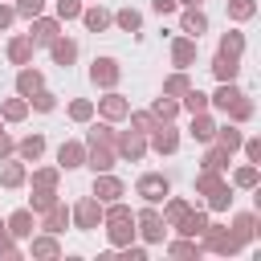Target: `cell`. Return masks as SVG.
<instances>
[{"label":"cell","instance_id":"35","mask_svg":"<svg viewBox=\"0 0 261 261\" xmlns=\"http://www.w3.org/2000/svg\"><path fill=\"white\" fill-rule=\"evenodd\" d=\"M163 253H167V257H204V249H200V241H196V237L163 241Z\"/></svg>","mask_w":261,"mask_h":261},{"label":"cell","instance_id":"58","mask_svg":"<svg viewBox=\"0 0 261 261\" xmlns=\"http://www.w3.org/2000/svg\"><path fill=\"white\" fill-rule=\"evenodd\" d=\"M12 151H16V139H12V135H8L4 126H0V159H8Z\"/></svg>","mask_w":261,"mask_h":261},{"label":"cell","instance_id":"15","mask_svg":"<svg viewBox=\"0 0 261 261\" xmlns=\"http://www.w3.org/2000/svg\"><path fill=\"white\" fill-rule=\"evenodd\" d=\"M4 224H8V237H12V241H29V237L37 232V212L24 204V208L8 212V216H4Z\"/></svg>","mask_w":261,"mask_h":261},{"label":"cell","instance_id":"23","mask_svg":"<svg viewBox=\"0 0 261 261\" xmlns=\"http://www.w3.org/2000/svg\"><path fill=\"white\" fill-rule=\"evenodd\" d=\"M45 147H49V143H45V135H41V130H33V135H24V139H16V151H12V155H16L20 163H41V155H45Z\"/></svg>","mask_w":261,"mask_h":261},{"label":"cell","instance_id":"10","mask_svg":"<svg viewBox=\"0 0 261 261\" xmlns=\"http://www.w3.org/2000/svg\"><path fill=\"white\" fill-rule=\"evenodd\" d=\"M90 196L102 200V204H114L126 196V184L114 175V171H94V184H90Z\"/></svg>","mask_w":261,"mask_h":261},{"label":"cell","instance_id":"17","mask_svg":"<svg viewBox=\"0 0 261 261\" xmlns=\"http://www.w3.org/2000/svg\"><path fill=\"white\" fill-rule=\"evenodd\" d=\"M24 184H29V163H20L16 155L0 159V188H4V192H16V188H24Z\"/></svg>","mask_w":261,"mask_h":261},{"label":"cell","instance_id":"13","mask_svg":"<svg viewBox=\"0 0 261 261\" xmlns=\"http://www.w3.org/2000/svg\"><path fill=\"white\" fill-rule=\"evenodd\" d=\"M61 253H65V249H61V237L41 232V228L29 237V257H33V261H57Z\"/></svg>","mask_w":261,"mask_h":261},{"label":"cell","instance_id":"27","mask_svg":"<svg viewBox=\"0 0 261 261\" xmlns=\"http://www.w3.org/2000/svg\"><path fill=\"white\" fill-rule=\"evenodd\" d=\"M90 33H106L110 24H114V12L110 8H102V4H90V8H82V16H77Z\"/></svg>","mask_w":261,"mask_h":261},{"label":"cell","instance_id":"44","mask_svg":"<svg viewBox=\"0 0 261 261\" xmlns=\"http://www.w3.org/2000/svg\"><path fill=\"white\" fill-rule=\"evenodd\" d=\"M224 8H228V20L232 24H245V20L257 16V0H224Z\"/></svg>","mask_w":261,"mask_h":261},{"label":"cell","instance_id":"18","mask_svg":"<svg viewBox=\"0 0 261 261\" xmlns=\"http://www.w3.org/2000/svg\"><path fill=\"white\" fill-rule=\"evenodd\" d=\"M37 228H41V232H53V237H61L65 228H73V224H69V204H61V200H57L49 212H41V216H37Z\"/></svg>","mask_w":261,"mask_h":261},{"label":"cell","instance_id":"50","mask_svg":"<svg viewBox=\"0 0 261 261\" xmlns=\"http://www.w3.org/2000/svg\"><path fill=\"white\" fill-rule=\"evenodd\" d=\"M126 122H130V130H139V135H151V130H155V114H151V110H135V106H130Z\"/></svg>","mask_w":261,"mask_h":261},{"label":"cell","instance_id":"56","mask_svg":"<svg viewBox=\"0 0 261 261\" xmlns=\"http://www.w3.org/2000/svg\"><path fill=\"white\" fill-rule=\"evenodd\" d=\"M151 12L155 16H175L179 12V0H151Z\"/></svg>","mask_w":261,"mask_h":261},{"label":"cell","instance_id":"33","mask_svg":"<svg viewBox=\"0 0 261 261\" xmlns=\"http://www.w3.org/2000/svg\"><path fill=\"white\" fill-rule=\"evenodd\" d=\"M228 184L241 188V192H257V184H261V167H257V163H241V167L232 171Z\"/></svg>","mask_w":261,"mask_h":261},{"label":"cell","instance_id":"7","mask_svg":"<svg viewBox=\"0 0 261 261\" xmlns=\"http://www.w3.org/2000/svg\"><path fill=\"white\" fill-rule=\"evenodd\" d=\"M94 114L106 118V122H122V118L130 114V98L118 94V90H102V98L94 102Z\"/></svg>","mask_w":261,"mask_h":261},{"label":"cell","instance_id":"16","mask_svg":"<svg viewBox=\"0 0 261 261\" xmlns=\"http://www.w3.org/2000/svg\"><path fill=\"white\" fill-rule=\"evenodd\" d=\"M228 228L237 232V241H241L245 249H249V245H253V241L261 237V220H257V212H253V208H249V212H232Z\"/></svg>","mask_w":261,"mask_h":261},{"label":"cell","instance_id":"20","mask_svg":"<svg viewBox=\"0 0 261 261\" xmlns=\"http://www.w3.org/2000/svg\"><path fill=\"white\" fill-rule=\"evenodd\" d=\"M77 53H82V49H77V41H73V37H65V33H61L57 41H49V61H53L57 69H69V65L77 61Z\"/></svg>","mask_w":261,"mask_h":261},{"label":"cell","instance_id":"19","mask_svg":"<svg viewBox=\"0 0 261 261\" xmlns=\"http://www.w3.org/2000/svg\"><path fill=\"white\" fill-rule=\"evenodd\" d=\"M179 33H188V37H196V41L208 33V12H204V4L179 8Z\"/></svg>","mask_w":261,"mask_h":261},{"label":"cell","instance_id":"9","mask_svg":"<svg viewBox=\"0 0 261 261\" xmlns=\"http://www.w3.org/2000/svg\"><path fill=\"white\" fill-rule=\"evenodd\" d=\"M114 155L126 159V163H143V159H147V135H139V130H118V135H114Z\"/></svg>","mask_w":261,"mask_h":261},{"label":"cell","instance_id":"53","mask_svg":"<svg viewBox=\"0 0 261 261\" xmlns=\"http://www.w3.org/2000/svg\"><path fill=\"white\" fill-rule=\"evenodd\" d=\"M241 151H245V163H261V139L257 135H245L241 139Z\"/></svg>","mask_w":261,"mask_h":261},{"label":"cell","instance_id":"32","mask_svg":"<svg viewBox=\"0 0 261 261\" xmlns=\"http://www.w3.org/2000/svg\"><path fill=\"white\" fill-rule=\"evenodd\" d=\"M228 163H232V155H228L224 147H216V143H204L200 167H208V171H228Z\"/></svg>","mask_w":261,"mask_h":261},{"label":"cell","instance_id":"41","mask_svg":"<svg viewBox=\"0 0 261 261\" xmlns=\"http://www.w3.org/2000/svg\"><path fill=\"white\" fill-rule=\"evenodd\" d=\"M29 184H33V188H57V184H61V167H57V163H41V167H33Z\"/></svg>","mask_w":261,"mask_h":261},{"label":"cell","instance_id":"12","mask_svg":"<svg viewBox=\"0 0 261 261\" xmlns=\"http://www.w3.org/2000/svg\"><path fill=\"white\" fill-rule=\"evenodd\" d=\"M171 65L175 69H192L196 65V57H200V41L196 37H188V33H179V37H171Z\"/></svg>","mask_w":261,"mask_h":261},{"label":"cell","instance_id":"30","mask_svg":"<svg viewBox=\"0 0 261 261\" xmlns=\"http://www.w3.org/2000/svg\"><path fill=\"white\" fill-rule=\"evenodd\" d=\"M232 200H237V188H232V184L224 179V184H220L216 192H208V196H204V208L220 216V212H228V208H232Z\"/></svg>","mask_w":261,"mask_h":261},{"label":"cell","instance_id":"39","mask_svg":"<svg viewBox=\"0 0 261 261\" xmlns=\"http://www.w3.org/2000/svg\"><path fill=\"white\" fill-rule=\"evenodd\" d=\"M114 24H118L122 33H130V37H139V33H143V12L126 4V8H118V12H114Z\"/></svg>","mask_w":261,"mask_h":261},{"label":"cell","instance_id":"5","mask_svg":"<svg viewBox=\"0 0 261 261\" xmlns=\"http://www.w3.org/2000/svg\"><path fill=\"white\" fill-rule=\"evenodd\" d=\"M167 192H171V179H167L163 171H143V175L135 179V196H139L143 204H163Z\"/></svg>","mask_w":261,"mask_h":261},{"label":"cell","instance_id":"28","mask_svg":"<svg viewBox=\"0 0 261 261\" xmlns=\"http://www.w3.org/2000/svg\"><path fill=\"white\" fill-rule=\"evenodd\" d=\"M241 139H245V130H241L237 122H216V135H212L216 147H224L228 155H237V151H241Z\"/></svg>","mask_w":261,"mask_h":261},{"label":"cell","instance_id":"43","mask_svg":"<svg viewBox=\"0 0 261 261\" xmlns=\"http://www.w3.org/2000/svg\"><path fill=\"white\" fill-rule=\"evenodd\" d=\"M86 126H90V130H86V143H110V147H114V135H118V130H114V122H106V118H98V122H94V118H90Z\"/></svg>","mask_w":261,"mask_h":261},{"label":"cell","instance_id":"54","mask_svg":"<svg viewBox=\"0 0 261 261\" xmlns=\"http://www.w3.org/2000/svg\"><path fill=\"white\" fill-rule=\"evenodd\" d=\"M114 253H118L122 261H147V245H143V241H139V245L130 241V245H122V249H114Z\"/></svg>","mask_w":261,"mask_h":261},{"label":"cell","instance_id":"46","mask_svg":"<svg viewBox=\"0 0 261 261\" xmlns=\"http://www.w3.org/2000/svg\"><path fill=\"white\" fill-rule=\"evenodd\" d=\"M65 114H69V122H77V126H86V122L94 118V98H73V102L65 106Z\"/></svg>","mask_w":261,"mask_h":261},{"label":"cell","instance_id":"51","mask_svg":"<svg viewBox=\"0 0 261 261\" xmlns=\"http://www.w3.org/2000/svg\"><path fill=\"white\" fill-rule=\"evenodd\" d=\"M82 8H86L82 0H53V16H57L61 24H65V20H77V16H82Z\"/></svg>","mask_w":261,"mask_h":261},{"label":"cell","instance_id":"57","mask_svg":"<svg viewBox=\"0 0 261 261\" xmlns=\"http://www.w3.org/2000/svg\"><path fill=\"white\" fill-rule=\"evenodd\" d=\"M12 20H16V8H12L8 0H0V33H8V29H12Z\"/></svg>","mask_w":261,"mask_h":261},{"label":"cell","instance_id":"4","mask_svg":"<svg viewBox=\"0 0 261 261\" xmlns=\"http://www.w3.org/2000/svg\"><path fill=\"white\" fill-rule=\"evenodd\" d=\"M102 200H94V196H82L77 204H69V224L77 228V232H94V228H102Z\"/></svg>","mask_w":261,"mask_h":261},{"label":"cell","instance_id":"61","mask_svg":"<svg viewBox=\"0 0 261 261\" xmlns=\"http://www.w3.org/2000/svg\"><path fill=\"white\" fill-rule=\"evenodd\" d=\"M0 126H4V118H0Z\"/></svg>","mask_w":261,"mask_h":261},{"label":"cell","instance_id":"25","mask_svg":"<svg viewBox=\"0 0 261 261\" xmlns=\"http://www.w3.org/2000/svg\"><path fill=\"white\" fill-rule=\"evenodd\" d=\"M241 94H245V90H241L237 82H216V90L208 94V110H216V114H224V110H228V106H232V102H237Z\"/></svg>","mask_w":261,"mask_h":261},{"label":"cell","instance_id":"8","mask_svg":"<svg viewBox=\"0 0 261 261\" xmlns=\"http://www.w3.org/2000/svg\"><path fill=\"white\" fill-rule=\"evenodd\" d=\"M147 151H155L159 159L163 155H175L179 151V126L175 122H155V130L147 135Z\"/></svg>","mask_w":261,"mask_h":261},{"label":"cell","instance_id":"52","mask_svg":"<svg viewBox=\"0 0 261 261\" xmlns=\"http://www.w3.org/2000/svg\"><path fill=\"white\" fill-rule=\"evenodd\" d=\"M45 4H49V0H12V8H16V16H24V20H33V16H41V12H45Z\"/></svg>","mask_w":261,"mask_h":261},{"label":"cell","instance_id":"21","mask_svg":"<svg viewBox=\"0 0 261 261\" xmlns=\"http://www.w3.org/2000/svg\"><path fill=\"white\" fill-rule=\"evenodd\" d=\"M57 167H61V171L86 167V143H82V139H65V143L57 147Z\"/></svg>","mask_w":261,"mask_h":261},{"label":"cell","instance_id":"26","mask_svg":"<svg viewBox=\"0 0 261 261\" xmlns=\"http://www.w3.org/2000/svg\"><path fill=\"white\" fill-rule=\"evenodd\" d=\"M188 135H192L196 143H212V135H216V114H212V110L188 114Z\"/></svg>","mask_w":261,"mask_h":261},{"label":"cell","instance_id":"34","mask_svg":"<svg viewBox=\"0 0 261 261\" xmlns=\"http://www.w3.org/2000/svg\"><path fill=\"white\" fill-rule=\"evenodd\" d=\"M188 208H192V200H184V196H171V192H167V200H163V208H159V212H163L167 228H175V224L188 216Z\"/></svg>","mask_w":261,"mask_h":261},{"label":"cell","instance_id":"42","mask_svg":"<svg viewBox=\"0 0 261 261\" xmlns=\"http://www.w3.org/2000/svg\"><path fill=\"white\" fill-rule=\"evenodd\" d=\"M188 90H192L188 69H175V73H167V77H163V94H167V98H184Z\"/></svg>","mask_w":261,"mask_h":261},{"label":"cell","instance_id":"59","mask_svg":"<svg viewBox=\"0 0 261 261\" xmlns=\"http://www.w3.org/2000/svg\"><path fill=\"white\" fill-rule=\"evenodd\" d=\"M192 4H204V0H179V8H192Z\"/></svg>","mask_w":261,"mask_h":261},{"label":"cell","instance_id":"36","mask_svg":"<svg viewBox=\"0 0 261 261\" xmlns=\"http://www.w3.org/2000/svg\"><path fill=\"white\" fill-rule=\"evenodd\" d=\"M216 53H224V57H245V33L241 29H228V33H220V45H216Z\"/></svg>","mask_w":261,"mask_h":261},{"label":"cell","instance_id":"40","mask_svg":"<svg viewBox=\"0 0 261 261\" xmlns=\"http://www.w3.org/2000/svg\"><path fill=\"white\" fill-rule=\"evenodd\" d=\"M224 114H228V122H237V126H245V122H249V118L257 114V102H253L249 94H241V98H237V102H232V106H228Z\"/></svg>","mask_w":261,"mask_h":261},{"label":"cell","instance_id":"11","mask_svg":"<svg viewBox=\"0 0 261 261\" xmlns=\"http://www.w3.org/2000/svg\"><path fill=\"white\" fill-rule=\"evenodd\" d=\"M61 29H65V24H61L57 16H45V12H41V16L29 20V41H33L37 49H49V41H57Z\"/></svg>","mask_w":261,"mask_h":261},{"label":"cell","instance_id":"3","mask_svg":"<svg viewBox=\"0 0 261 261\" xmlns=\"http://www.w3.org/2000/svg\"><path fill=\"white\" fill-rule=\"evenodd\" d=\"M196 241H200L204 253H216V257H237V253L245 249V245L237 241V232H232L228 224H216V220H208V228H204Z\"/></svg>","mask_w":261,"mask_h":261},{"label":"cell","instance_id":"37","mask_svg":"<svg viewBox=\"0 0 261 261\" xmlns=\"http://www.w3.org/2000/svg\"><path fill=\"white\" fill-rule=\"evenodd\" d=\"M151 114H155V122H175L184 110H179V98H167V94H159V98L151 102Z\"/></svg>","mask_w":261,"mask_h":261},{"label":"cell","instance_id":"24","mask_svg":"<svg viewBox=\"0 0 261 261\" xmlns=\"http://www.w3.org/2000/svg\"><path fill=\"white\" fill-rule=\"evenodd\" d=\"M208 220H212V212H208V208H196V204H192V208H188V216H184V220H179V224H175L171 232H175V237H200V232L208 228Z\"/></svg>","mask_w":261,"mask_h":261},{"label":"cell","instance_id":"55","mask_svg":"<svg viewBox=\"0 0 261 261\" xmlns=\"http://www.w3.org/2000/svg\"><path fill=\"white\" fill-rule=\"evenodd\" d=\"M20 253H24V249H20V241H12V237H4V241H0V261H20Z\"/></svg>","mask_w":261,"mask_h":261},{"label":"cell","instance_id":"6","mask_svg":"<svg viewBox=\"0 0 261 261\" xmlns=\"http://www.w3.org/2000/svg\"><path fill=\"white\" fill-rule=\"evenodd\" d=\"M90 82H94L98 90H118V82H122V65H118V57H110V53L94 57V61H90Z\"/></svg>","mask_w":261,"mask_h":261},{"label":"cell","instance_id":"49","mask_svg":"<svg viewBox=\"0 0 261 261\" xmlns=\"http://www.w3.org/2000/svg\"><path fill=\"white\" fill-rule=\"evenodd\" d=\"M179 110H188V114H200V110H208V94L192 86V90H188V94L179 98Z\"/></svg>","mask_w":261,"mask_h":261},{"label":"cell","instance_id":"14","mask_svg":"<svg viewBox=\"0 0 261 261\" xmlns=\"http://www.w3.org/2000/svg\"><path fill=\"white\" fill-rule=\"evenodd\" d=\"M4 57H8V65H33V57H37V45L29 41V33H12L8 37V45H4Z\"/></svg>","mask_w":261,"mask_h":261},{"label":"cell","instance_id":"31","mask_svg":"<svg viewBox=\"0 0 261 261\" xmlns=\"http://www.w3.org/2000/svg\"><path fill=\"white\" fill-rule=\"evenodd\" d=\"M208 69H212L216 82H237V77H241V61H237V57H224V53H216V57L208 61Z\"/></svg>","mask_w":261,"mask_h":261},{"label":"cell","instance_id":"2","mask_svg":"<svg viewBox=\"0 0 261 261\" xmlns=\"http://www.w3.org/2000/svg\"><path fill=\"white\" fill-rule=\"evenodd\" d=\"M135 237H139L147 249H151V245H163V241L171 237V228H167L159 204H143V208L135 212Z\"/></svg>","mask_w":261,"mask_h":261},{"label":"cell","instance_id":"45","mask_svg":"<svg viewBox=\"0 0 261 261\" xmlns=\"http://www.w3.org/2000/svg\"><path fill=\"white\" fill-rule=\"evenodd\" d=\"M29 110H37V114H53V110H57V94H53L49 86H41L37 94H29Z\"/></svg>","mask_w":261,"mask_h":261},{"label":"cell","instance_id":"48","mask_svg":"<svg viewBox=\"0 0 261 261\" xmlns=\"http://www.w3.org/2000/svg\"><path fill=\"white\" fill-rule=\"evenodd\" d=\"M220 184H224V171H208V167L196 171V196H208V192H216Z\"/></svg>","mask_w":261,"mask_h":261},{"label":"cell","instance_id":"47","mask_svg":"<svg viewBox=\"0 0 261 261\" xmlns=\"http://www.w3.org/2000/svg\"><path fill=\"white\" fill-rule=\"evenodd\" d=\"M57 200H61V196H57V188H33V196H29V208L41 216V212H49Z\"/></svg>","mask_w":261,"mask_h":261},{"label":"cell","instance_id":"38","mask_svg":"<svg viewBox=\"0 0 261 261\" xmlns=\"http://www.w3.org/2000/svg\"><path fill=\"white\" fill-rule=\"evenodd\" d=\"M0 118H4V122H24V118H29V98H20V94L4 98V102H0Z\"/></svg>","mask_w":261,"mask_h":261},{"label":"cell","instance_id":"29","mask_svg":"<svg viewBox=\"0 0 261 261\" xmlns=\"http://www.w3.org/2000/svg\"><path fill=\"white\" fill-rule=\"evenodd\" d=\"M41 86H45V73H41L37 65H20V69H16V94H20V98L37 94Z\"/></svg>","mask_w":261,"mask_h":261},{"label":"cell","instance_id":"1","mask_svg":"<svg viewBox=\"0 0 261 261\" xmlns=\"http://www.w3.org/2000/svg\"><path fill=\"white\" fill-rule=\"evenodd\" d=\"M102 232H106L110 249H122V245L139 241V237H135V212H130V204H122V200L106 204V208H102Z\"/></svg>","mask_w":261,"mask_h":261},{"label":"cell","instance_id":"22","mask_svg":"<svg viewBox=\"0 0 261 261\" xmlns=\"http://www.w3.org/2000/svg\"><path fill=\"white\" fill-rule=\"evenodd\" d=\"M114 163H118V155L110 143H86V167L90 171H114Z\"/></svg>","mask_w":261,"mask_h":261},{"label":"cell","instance_id":"60","mask_svg":"<svg viewBox=\"0 0 261 261\" xmlns=\"http://www.w3.org/2000/svg\"><path fill=\"white\" fill-rule=\"evenodd\" d=\"M4 237H8V224H4V220H0V241H4Z\"/></svg>","mask_w":261,"mask_h":261}]
</instances>
